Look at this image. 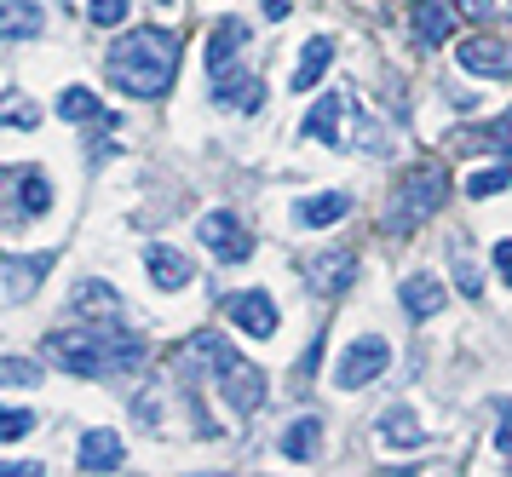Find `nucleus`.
Masks as SVG:
<instances>
[{
	"mask_svg": "<svg viewBox=\"0 0 512 477\" xmlns=\"http://www.w3.org/2000/svg\"><path fill=\"white\" fill-rule=\"evenodd\" d=\"M47 357L64 374L81 380H110V374H133L150 357V340L133 328H110V322H81V328H58L47 334Z\"/></svg>",
	"mask_w": 512,
	"mask_h": 477,
	"instance_id": "f257e3e1",
	"label": "nucleus"
},
{
	"mask_svg": "<svg viewBox=\"0 0 512 477\" xmlns=\"http://www.w3.org/2000/svg\"><path fill=\"white\" fill-rule=\"evenodd\" d=\"M104 69H110V87L127 98H162L173 87V69H179V35L156 29V23L127 29L121 41H110Z\"/></svg>",
	"mask_w": 512,
	"mask_h": 477,
	"instance_id": "f03ea898",
	"label": "nucleus"
},
{
	"mask_svg": "<svg viewBox=\"0 0 512 477\" xmlns=\"http://www.w3.org/2000/svg\"><path fill=\"white\" fill-rule=\"evenodd\" d=\"M443 196H449V173H443L438 161H420L415 173L397 184L392 207H386V236H415L420 225H432Z\"/></svg>",
	"mask_w": 512,
	"mask_h": 477,
	"instance_id": "7ed1b4c3",
	"label": "nucleus"
},
{
	"mask_svg": "<svg viewBox=\"0 0 512 477\" xmlns=\"http://www.w3.org/2000/svg\"><path fill=\"white\" fill-rule=\"evenodd\" d=\"M386 368H392V345H386V334H357V340L340 351V363H334V386L340 391H363V386H374Z\"/></svg>",
	"mask_w": 512,
	"mask_h": 477,
	"instance_id": "20e7f679",
	"label": "nucleus"
},
{
	"mask_svg": "<svg viewBox=\"0 0 512 477\" xmlns=\"http://www.w3.org/2000/svg\"><path fill=\"white\" fill-rule=\"evenodd\" d=\"M196 236H202V248L219 259V265H242L248 253H254V236H248V225L236 219V213H202V225H196Z\"/></svg>",
	"mask_w": 512,
	"mask_h": 477,
	"instance_id": "39448f33",
	"label": "nucleus"
},
{
	"mask_svg": "<svg viewBox=\"0 0 512 477\" xmlns=\"http://www.w3.org/2000/svg\"><path fill=\"white\" fill-rule=\"evenodd\" d=\"M231 363H236V351H231L225 340H219L213 328L190 334L185 351H179V374H185V380H202V374H208V380H219V374H225Z\"/></svg>",
	"mask_w": 512,
	"mask_h": 477,
	"instance_id": "423d86ee",
	"label": "nucleus"
},
{
	"mask_svg": "<svg viewBox=\"0 0 512 477\" xmlns=\"http://www.w3.org/2000/svg\"><path fill=\"white\" fill-rule=\"evenodd\" d=\"M213 81V104H219V110H236V115H254L259 104H265V87H259V75H248V69H219V75H208Z\"/></svg>",
	"mask_w": 512,
	"mask_h": 477,
	"instance_id": "0eeeda50",
	"label": "nucleus"
},
{
	"mask_svg": "<svg viewBox=\"0 0 512 477\" xmlns=\"http://www.w3.org/2000/svg\"><path fill=\"white\" fill-rule=\"evenodd\" d=\"M455 64L466 75H478V81H507L512 75V52L501 41H489V35H466L461 52H455Z\"/></svg>",
	"mask_w": 512,
	"mask_h": 477,
	"instance_id": "6e6552de",
	"label": "nucleus"
},
{
	"mask_svg": "<svg viewBox=\"0 0 512 477\" xmlns=\"http://www.w3.org/2000/svg\"><path fill=\"white\" fill-rule=\"evenodd\" d=\"M213 386L225 391V403H231L236 414H254L259 403H265V368H254V363H242V357H236L231 368H225V374H219V380H213Z\"/></svg>",
	"mask_w": 512,
	"mask_h": 477,
	"instance_id": "1a4fd4ad",
	"label": "nucleus"
},
{
	"mask_svg": "<svg viewBox=\"0 0 512 477\" xmlns=\"http://www.w3.org/2000/svg\"><path fill=\"white\" fill-rule=\"evenodd\" d=\"M225 317H231L242 334H254V340H271V334H277V305H271V294H259V288L225 299Z\"/></svg>",
	"mask_w": 512,
	"mask_h": 477,
	"instance_id": "9d476101",
	"label": "nucleus"
},
{
	"mask_svg": "<svg viewBox=\"0 0 512 477\" xmlns=\"http://www.w3.org/2000/svg\"><path fill=\"white\" fill-rule=\"evenodd\" d=\"M351 276H357V259H351V253H340V248L311 253V259H305V282H311L317 294H346Z\"/></svg>",
	"mask_w": 512,
	"mask_h": 477,
	"instance_id": "9b49d317",
	"label": "nucleus"
},
{
	"mask_svg": "<svg viewBox=\"0 0 512 477\" xmlns=\"http://www.w3.org/2000/svg\"><path fill=\"white\" fill-rule=\"evenodd\" d=\"M75 460H81V472H121L127 443H121V432H110V426H93V432L81 437Z\"/></svg>",
	"mask_w": 512,
	"mask_h": 477,
	"instance_id": "f8f14e48",
	"label": "nucleus"
},
{
	"mask_svg": "<svg viewBox=\"0 0 512 477\" xmlns=\"http://www.w3.org/2000/svg\"><path fill=\"white\" fill-rule=\"evenodd\" d=\"M144 271H150V282L156 288H167V294H179V288H190V259L179 248H167V242H150L144 248Z\"/></svg>",
	"mask_w": 512,
	"mask_h": 477,
	"instance_id": "ddd939ff",
	"label": "nucleus"
},
{
	"mask_svg": "<svg viewBox=\"0 0 512 477\" xmlns=\"http://www.w3.org/2000/svg\"><path fill=\"white\" fill-rule=\"evenodd\" d=\"M70 317L75 322H110V317H121V294L110 282H81L70 294Z\"/></svg>",
	"mask_w": 512,
	"mask_h": 477,
	"instance_id": "4468645a",
	"label": "nucleus"
},
{
	"mask_svg": "<svg viewBox=\"0 0 512 477\" xmlns=\"http://www.w3.org/2000/svg\"><path fill=\"white\" fill-rule=\"evenodd\" d=\"M346 110H351L346 92H328V98H317V104H311V115L300 121V133L317 138V144H340V121H346Z\"/></svg>",
	"mask_w": 512,
	"mask_h": 477,
	"instance_id": "2eb2a0df",
	"label": "nucleus"
},
{
	"mask_svg": "<svg viewBox=\"0 0 512 477\" xmlns=\"http://www.w3.org/2000/svg\"><path fill=\"white\" fill-rule=\"evenodd\" d=\"M346 213H351V196H346V190H317V196L294 202V225L323 230V225H340Z\"/></svg>",
	"mask_w": 512,
	"mask_h": 477,
	"instance_id": "dca6fc26",
	"label": "nucleus"
},
{
	"mask_svg": "<svg viewBox=\"0 0 512 477\" xmlns=\"http://www.w3.org/2000/svg\"><path fill=\"white\" fill-rule=\"evenodd\" d=\"M374 437L386 443V449H420L426 443V426L415 420V409H386V414H374Z\"/></svg>",
	"mask_w": 512,
	"mask_h": 477,
	"instance_id": "f3484780",
	"label": "nucleus"
},
{
	"mask_svg": "<svg viewBox=\"0 0 512 477\" xmlns=\"http://www.w3.org/2000/svg\"><path fill=\"white\" fill-rule=\"evenodd\" d=\"M397 294H403V311H409V317L415 322H426V317H438L443 311V282L432 271H415V276H403V288H397Z\"/></svg>",
	"mask_w": 512,
	"mask_h": 477,
	"instance_id": "a211bd4d",
	"label": "nucleus"
},
{
	"mask_svg": "<svg viewBox=\"0 0 512 477\" xmlns=\"http://www.w3.org/2000/svg\"><path fill=\"white\" fill-rule=\"evenodd\" d=\"M449 6L443 0H415L409 6V35H415V46H438V41H449Z\"/></svg>",
	"mask_w": 512,
	"mask_h": 477,
	"instance_id": "6ab92c4d",
	"label": "nucleus"
},
{
	"mask_svg": "<svg viewBox=\"0 0 512 477\" xmlns=\"http://www.w3.org/2000/svg\"><path fill=\"white\" fill-rule=\"evenodd\" d=\"M47 29L35 0H0V41H35Z\"/></svg>",
	"mask_w": 512,
	"mask_h": 477,
	"instance_id": "aec40b11",
	"label": "nucleus"
},
{
	"mask_svg": "<svg viewBox=\"0 0 512 477\" xmlns=\"http://www.w3.org/2000/svg\"><path fill=\"white\" fill-rule=\"evenodd\" d=\"M0 271H6V299H29L35 294V282L52 271V253H35V259H0Z\"/></svg>",
	"mask_w": 512,
	"mask_h": 477,
	"instance_id": "412c9836",
	"label": "nucleus"
},
{
	"mask_svg": "<svg viewBox=\"0 0 512 477\" xmlns=\"http://www.w3.org/2000/svg\"><path fill=\"white\" fill-rule=\"evenodd\" d=\"M328 64H334V41H328V35L305 41L300 64H294V75H288V87H294V92H311V87H317V81L328 75Z\"/></svg>",
	"mask_w": 512,
	"mask_h": 477,
	"instance_id": "4be33fe9",
	"label": "nucleus"
},
{
	"mask_svg": "<svg viewBox=\"0 0 512 477\" xmlns=\"http://www.w3.org/2000/svg\"><path fill=\"white\" fill-rule=\"evenodd\" d=\"M242 46H248V23H242V18H225V23H219V29L208 35V75L231 69Z\"/></svg>",
	"mask_w": 512,
	"mask_h": 477,
	"instance_id": "5701e85b",
	"label": "nucleus"
},
{
	"mask_svg": "<svg viewBox=\"0 0 512 477\" xmlns=\"http://www.w3.org/2000/svg\"><path fill=\"white\" fill-rule=\"evenodd\" d=\"M455 144L461 150H489V156H512V110L484 121V127H472V133H461Z\"/></svg>",
	"mask_w": 512,
	"mask_h": 477,
	"instance_id": "b1692460",
	"label": "nucleus"
},
{
	"mask_svg": "<svg viewBox=\"0 0 512 477\" xmlns=\"http://www.w3.org/2000/svg\"><path fill=\"white\" fill-rule=\"evenodd\" d=\"M317 449H323V420L300 414V420L282 432V455H288V460H317Z\"/></svg>",
	"mask_w": 512,
	"mask_h": 477,
	"instance_id": "393cba45",
	"label": "nucleus"
},
{
	"mask_svg": "<svg viewBox=\"0 0 512 477\" xmlns=\"http://www.w3.org/2000/svg\"><path fill=\"white\" fill-rule=\"evenodd\" d=\"M58 115L64 121H110V110H104V98H93L87 87H70L64 98H58ZM116 127V121H110Z\"/></svg>",
	"mask_w": 512,
	"mask_h": 477,
	"instance_id": "a878e982",
	"label": "nucleus"
},
{
	"mask_svg": "<svg viewBox=\"0 0 512 477\" xmlns=\"http://www.w3.org/2000/svg\"><path fill=\"white\" fill-rule=\"evenodd\" d=\"M501 190H512V167H472V179H466V196L472 202H489Z\"/></svg>",
	"mask_w": 512,
	"mask_h": 477,
	"instance_id": "bb28decb",
	"label": "nucleus"
},
{
	"mask_svg": "<svg viewBox=\"0 0 512 477\" xmlns=\"http://www.w3.org/2000/svg\"><path fill=\"white\" fill-rule=\"evenodd\" d=\"M12 202H24L29 219H41V213L52 207V184L41 179V173H24V179H18V190H12Z\"/></svg>",
	"mask_w": 512,
	"mask_h": 477,
	"instance_id": "cd10ccee",
	"label": "nucleus"
},
{
	"mask_svg": "<svg viewBox=\"0 0 512 477\" xmlns=\"http://www.w3.org/2000/svg\"><path fill=\"white\" fill-rule=\"evenodd\" d=\"M0 127H41V110L24 92H0Z\"/></svg>",
	"mask_w": 512,
	"mask_h": 477,
	"instance_id": "c85d7f7f",
	"label": "nucleus"
},
{
	"mask_svg": "<svg viewBox=\"0 0 512 477\" xmlns=\"http://www.w3.org/2000/svg\"><path fill=\"white\" fill-rule=\"evenodd\" d=\"M0 386H41V368L29 363V357H0Z\"/></svg>",
	"mask_w": 512,
	"mask_h": 477,
	"instance_id": "c756f323",
	"label": "nucleus"
},
{
	"mask_svg": "<svg viewBox=\"0 0 512 477\" xmlns=\"http://www.w3.org/2000/svg\"><path fill=\"white\" fill-rule=\"evenodd\" d=\"M41 426V414H29V409H0V443H18V437H29Z\"/></svg>",
	"mask_w": 512,
	"mask_h": 477,
	"instance_id": "7c9ffc66",
	"label": "nucleus"
},
{
	"mask_svg": "<svg viewBox=\"0 0 512 477\" xmlns=\"http://www.w3.org/2000/svg\"><path fill=\"white\" fill-rule=\"evenodd\" d=\"M127 12H133V0H87V23H98V29H116Z\"/></svg>",
	"mask_w": 512,
	"mask_h": 477,
	"instance_id": "2f4dec72",
	"label": "nucleus"
},
{
	"mask_svg": "<svg viewBox=\"0 0 512 477\" xmlns=\"http://www.w3.org/2000/svg\"><path fill=\"white\" fill-rule=\"evenodd\" d=\"M455 288H461L466 299H478V288H484V282H478V265H472V253H466L461 242H455Z\"/></svg>",
	"mask_w": 512,
	"mask_h": 477,
	"instance_id": "473e14b6",
	"label": "nucleus"
},
{
	"mask_svg": "<svg viewBox=\"0 0 512 477\" xmlns=\"http://www.w3.org/2000/svg\"><path fill=\"white\" fill-rule=\"evenodd\" d=\"M495 449L512 460V403H501V426H495Z\"/></svg>",
	"mask_w": 512,
	"mask_h": 477,
	"instance_id": "72a5a7b5",
	"label": "nucleus"
},
{
	"mask_svg": "<svg viewBox=\"0 0 512 477\" xmlns=\"http://www.w3.org/2000/svg\"><path fill=\"white\" fill-rule=\"evenodd\" d=\"M41 472H47L41 460H6V466H0V477H41Z\"/></svg>",
	"mask_w": 512,
	"mask_h": 477,
	"instance_id": "f704fd0d",
	"label": "nucleus"
},
{
	"mask_svg": "<svg viewBox=\"0 0 512 477\" xmlns=\"http://www.w3.org/2000/svg\"><path fill=\"white\" fill-rule=\"evenodd\" d=\"M495 276L512 282V236H507V242H495Z\"/></svg>",
	"mask_w": 512,
	"mask_h": 477,
	"instance_id": "c9c22d12",
	"label": "nucleus"
},
{
	"mask_svg": "<svg viewBox=\"0 0 512 477\" xmlns=\"http://www.w3.org/2000/svg\"><path fill=\"white\" fill-rule=\"evenodd\" d=\"M455 6H461V12H472V18H484V12H489V0H455Z\"/></svg>",
	"mask_w": 512,
	"mask_h": 477,
	"instance_id": "e433bc0d",
	"label": "nucleus"
}]
</instances>
